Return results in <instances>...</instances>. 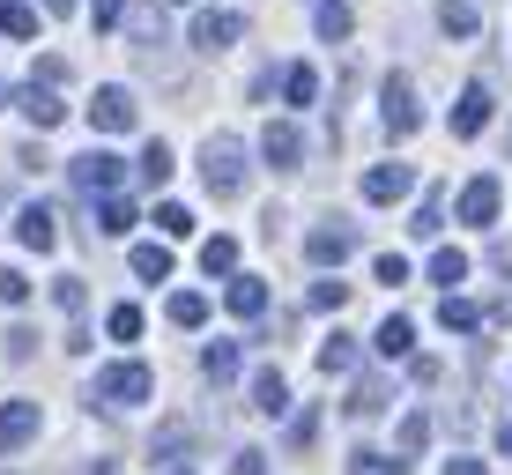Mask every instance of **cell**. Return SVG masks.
Returning a JSON list of instances; mask_svg holds the SVG:
<instances>
[{"instance_id":"1","label":"cell","mask_w":512,"mask_h":475,"mask_svg":"<svg viewBox=\"0 0 512 475\" xmlns=\"http://www.w3.org/2000/svg\"><path fill=\"white\" fill-rule=\"evenodd\" d=\"M201 186L216 193V201H238L245 193V142L238 134H208L201 142Z\"/></svg>"},{"instance_id":"2","label":"cell","mask_w":512,"mask_h":475,"mask_svg":"<svg viewBox=\"0 0 512 475\" xmlns=\"http://www.w3.org/2000/svg\"><path fill=\"white\" fill-rule=\"evenodd\" d=\"M156 394V372H149V364H104V372H97V386H90V401H104V409H141V401H149Z\"/></svg>"},{"instance_id":"3","label":"cell","mask_w":512,"mask_h":475,"mask_svg":"<svg viewBox=\"0 0 512 475\" xmlns=\"http://www.w3.org/2000/svg\"><path fill=\"white\" fill-rule=\"evenodd\" d=\"M134 119H141V112H134V90H119V82H104V90L90 97V127H97V134H127Z\"/></svg>"},{"instance_id":"4","label":"cell","mask_w":512,"mask_h":475,"mask_svg":"<svg viewBox=\"0 0 512 475\" xmlns=\"http://www.w3.org/2000/svg\"><path fill=\"white\" fill-rule=\"evenodd\" d=\"M379 112H386V134H394V142H409V134L423 127V112H416V90H409L401 75L379 90Z\"/></svg>"},{"instance_id":"5","label":"cell","mask_w":512,"mask_h":475,"mask_svg":"<svg viewBox=\"0 0 512 475\" xmlns=\"http://www.w3.org/2000/svg\"><path fill=\"white\" fill-rule=\"evenodd\" d=\"M15 104H23V119H30L38 134H52V127L67 119V104H60V82H38V75L23 82V97H15Z\"/></svg>"},{"instance_id":"6","label":"cell","mask_w":512,"mask_h":475,"mask_svg":"<svg viewBox=\"0 0 512 475\" xmlns=\"http://www.w3.org/2000/svg\"><path fill=\"white\" fill-rule=\"evenodd\" d=\"M67 171H75V186L90 193V201H97V193H112L119 179H127V164H119L112 149H90V156H75V164H67Z\"/></svg>"},{"instance_id":"7","label":"cell","mask_w":512,"mask_h":475,"mask_svg":"<svg viewBox=\"0 0 512 475\" xmlns=\"http://www.w3.org/2000/svg\"><path fill=\"white\" fill-rule=\"evenodd\" d=\"M349 253H357V231H349V223H320V231L305 238V260H312V268H342Z\"/></svg>"},{"instance_id":"8","label":"cell","mask_w":512,"mask_h":475,"mask_svg":"<svg viewBox=\"0 0 512 475\" xmlns=\"http://www.w3.org/2000/svg\"><path fill=\"white\" fill-rule=\"evenodd\" d=\"M498 201H505V186L490 179V171H483V179H468V186H461V223L490 231V223H498Z\"/></svg>"},{"instance_id":"9","label":"cell","mask_w":512,"mask_h":475,"mask_svg":"<svg viewBox=\"0 0 512 475\" xmlns=\"http://www.w3.org/2000/svg\"><path fill=\"white\" fill-rule=\"evenodd\" d=\"M260 156H268L275 171H297V164H305V134H297L290 119H268V134H260Z\"/></svg>"},{"instance_id":"10","label":"cell","mask_w":512,"mask_h":475,"mask_svg":"<svg viewBox=\"0 0 512 475\" xmlns=\"http://www.w3.org/2000/svg\"><path fill=\"white\" fill-rule=\"evenodd\" d=\"M15 238H23L30 253H52V245H60V216H52L45 201H30L23 216H15Z\"/></svg>"},{"instance_id":"11","label":"cell","mask_w":512,"mask_h":475,"mask_svg":"<svg viewBox=\"0 0 512 475\" xmlns=\"http://www.w3.org/2000/svg\"><path fill=\"white\" fill-rule=\"evenodd\" d=\"M409 186H416V171H409V164H372V171H364V201H372V208L401 201Z\"/></svg>"},{"instance_id":"12","label":"cell","mask_w":512,"mask_h":475,"mask_svg":"<svg viewBox=\"0 0 512 475\" xmlns=\"http://www.w3.org/2000/svg\"><path fill=\"white\" fill-rule=\"evenodd\" d=\"M38 438V401H8L0 409V453H23Z\"/></svg>"},{"instance_id":"13","label":"cell","mask_w":512,"mask_h":475,"mask_svg":"<svg viewBox=\"0 0 512 475\" xmlns=\"http://www.w3.org/2000/svg\"><path fill=\"white\" fill-rule=\"evenodd\" d=\"M483 127H490V90H483V82H468L461 104H453V134H461V142H475Z\"/></svg>"},{"instance_id":"14","label":"cell","mask_w":512,"mask_h":475,"mask_svg":"<svg viewBox=\"0 0 512 475\" xmlns=\"http://www.w3.org/2000/svg\"><path fill=\"white\" fill-rule=\"evenodd\" d=\"M238 15H216V8H208V15H193V45H201V52H231L238 45Z\"/></svg>"},{"instance_id":"15","label":"cell","mask_w":512,"mask_h":475,"mask_svg":"<svg viewBox=\"0 0 512 475\" xmlns=\"http://www.w3.org/2000/svg\"><path fill=\"white\" fill-rule=\"evenodd\" d=\"M253 409H260V416H282V409H290V379H282L275 364H268V372H253Z\"/></svg>"},{"instance_id":"16","label":"cell","mask_w":512,"mask_h":475,"mask_svg":"<svg viewBox=\"0 0 512 475\" xmlns=\"http://www.w3.org/2000/svg\"><path fill=\"white\" fill-rule=\"evenodd\" d=\"M231 312L238 320H260V312H268V283H260V275H231Z\"/></svg>"},{"instance_id":"17","label":"cell","mask_w":512,"mask_h":475,"mask_svg":"<svg viewBox=\"0 0 512 475\" xmlns=\"http://www.w3.org/2000/svg\"><path fill=\"white\" fill-rule=\"evenodd\" d=\"M438 327H446V334H475V327H490V312H475L468 297L446 290V305H438Z\"/></svg>"},{"instance_id":"18","label":"cell","mask_w":512,"mask_h":475,"mask_svg":"<svg viewBox=\"0 0 512 475\" xmlns=\"http://www.w3.org/2000/svg\"><path fill=\"white\" fill-rule=\"evenodd\" d=\"M97 231H104V238H127V231H134V201H119V193H97Z\"/></svg>"},{"instance_id":"19","label":"cell","mask_w":512,"mask_h":475,"mask_svg":"<svg viewBox=\"0 0 512 475\" xmlns=\"http://www.w3.org/2000/svg\"><path fill=\"white\" fill-rule=\"evenodd\" d=\"M409 231H416V238H438V231H446V193H438V186H431V193H423V201H416Z\"/></svg>"},{"instance_id":"20","label":"cell","mask_w":512,"mask_h":475,"mask_svg":"<svg viewBox=\"0 0 512 475\" xmlns=\"http://www.w3.org/2000/svg\"><path fill=\"white\" fill-rule=\"evenodd\" d=\"M312 23H320L327 45H342L349 30H357V15H349V0H320V15H312Z\"/></svg>"},{"instance_id":"21","label":"cell","mask_w":512,"mask_h":475,"mask_svg":"<svg viewBox=\"0 0 512 475\" xmlns=\"http://www.w3.org/2000/svg\"><path fill=\"white\" fill-rule=\"evenodd\" d=\"M431 283H438V290H461V283H468V253H461V245L431 253Z\"/></svg>"},{"instance_id":"22","label":"cell","mask_w":512,"mask_h":475,"mask_svg":"<svg viewBox=\"0 0 512 475\" xmlns=\"http://www.w3.org/2000/svg\"><path fill=\"white\" fill-rule=\"evenodd\" d=\"M372 349H379V357H409V349H416V327L394 312V320H386V327L372 334Z\"/></svg>"},{"instance_id":"23","label":"cell","mask_w":512,"mask_h":475,"mask_svg":"<svg viewBox=\"0 0 512 475\" xmlns=\"http://www.w3.org/2000/svg\"><path fill=\"white\" fill-rule=\"evenodd\" d=\"M312 97H320V75H312L305 60H297V67H282V104H312Z\"/></svg>"},{"instance_id":"24","label":"cell","mask_w":512,"mask_h":475,"mask_svg":"<svg viewBox=\"0 0 512 475\" xmlns=\"http://www.w3.org/2000/svg\"><path fill=\"white\" fill-rule=\"evenodd\" d=\"M349 364H357V342H349V334H327V342H320V372H327V379H342Z\"/></svg>"},{"instance_id":"25","label":"cell","mask_w":512,"mask_h":475,"mask_svg":"<svg viewBox=\"0 0 512 475\" xmlns=\"http://www.w3.org/2000/svg\"><path fill=\"white\" fill-rule=\"evenodd\" d=\"M0 38H38V8H23V0H0Z\"/></svg>"},{"instance_id":"26","label":"cell","mask_w":512,"mask_h":475,"mask_svg":"<svg viewBox=\"0 0 512 475\" xmlns=\"http://www.w3.org/2000/svg\"><path fill=\"white\" fill-rule=\"evenodd\" d=\"M423 446H431V416H401V431H394V453H401V461H409V453H423Z\"/></svg>"},{"instance_id":"27","label":"cell","mask_w":512,"mask_h":475,"mask_svg":"<svg viewBox=\"0 0 512 475\" xmlns=\"http://www.w3.org/2000/svg\"><path fill=\"white\" fill-rule=\"evenodd\" d=\"M201 372L216 379V386H223V379H238V342H208V349H201Z\"/></svg>"},{"instance_id":"28","label":"cell","mask_w":512,"mask_h":475,"mask_svg":"<svg viewBox=\"0 0 512 475\" xmlns=\"http://www.w3.org/2000/svg\"><path fill=\"white\" fill-rule=\"evenodd\" d=\"M134 275L141 283H171V253L164 245H134Z\"/></svg>"},{"instance_id":"29","label":"cell","mask_w":512,"mask_h":475,"mask_svg":"<svg viewBox=\"0 0 512 475\" xmlns=\"http://www.w3.org/2000/svg\"><path fill=\"white\" fill-rule=\"evenodd\" d=\"M201 268H208V283H216V275H231V268H238V238H208V245H201Z\"/></svg>"},{"instance_id":"30","label":"cell","mask_w":512,"mask_h":475,"mask_svg":"<svg viewBox=\"0 0 512 475\" xmlns=\"http://www.w3.org/2000/svg\"><path fill=\"white\" fill-rule=\"evenodd\" d=\"M438 30L446 38H475V8L468 0H438Z\"/></svg>"},{"instance_id":"31","label":"cell","mask_w":512,"mask_h":475,"mask_svg":"<svg viewBox=\"0 0 512 475\" xmlns=\"http://www.w3.org/2000/svg\"><path fill=\"white\" fill-rule=\"evenodd\" d=\"M164 38H171V30H164V8H134V45H141V52H156Z\"/></svg>"},{"instance_id":"32","label":"cell","mask_w":512,"mask_h":475,"mask_svg":"<svg viewBox=\"0 0 512 475\" xmlns=\"http://www.w3.org/2000/svg\"><path fill=\"white\" fill-rule=\"evenodd\" d=\"M349 475H409V468H401L394 453H372V446H357V453H349Z\"/></svg>"},{"instance_id":"33","label":"cell","mask_w":512,"mask_h":475,"mask_svg":"<svg viewBox=\"0 0 512 475\" xmlns=\"http://www.w3.org/2000/svg\"><path fill=\"white\" fill-rule=\"evenodd\" d=\"M208 320V297L201 290H179V297H171V327H201Z\"/></svg>"},{"instance_id":"34","label":"cell","mask_w":512,"mask_h":475,"mask_svg":"<svg viewBox=\"0 0 512 475\" xmlns=\"http://www.w3.org/2000/svg\"><path fill=\"white\" fill-rule=\"evenodd\" d=\"M156 231H164V238H186V231H193V208H186V201H164V208H156Z\"/></svg>"},{"instance_id":"35","label":"cell","mask_w":512,"mask_h":475,"mask_svg":"<svg viewBox=\"0 0 512 475\" xmlns=\"http://www.w3.org/2000/svg\"><path fill=\"white\" fill-rule=\"evenodd\" d=\"M386 409V386L379 379H357V394H349V416H379Z\"/></svg>"},{"instance_id":"36","label":"cell","mask_w":512,"mask_h":475,"mask_svg":"<svg viewBox=\"0 0 512 475\" xmlns=\"http://www.w3.org/2000/svg\"><path fill=\"white\" fill-rule=\"evenodd\" d=\"M104 334H112V342H134V334H141V312H134V305H112V312H104Z\"/></svg>"},{"instance_id":"37","label":"cell","mask_w":512,"mask_h":475,"mask_svg":"<svg viewBox=\"0 0 512 475\" xmlns=\"http://www.w3.org/2000/svg\"><path fill=\"white\" fill-rule=\"evenodd\" d=\"M141 179H149V186H164V179H171V149H164V142L141 149Z\"/></svg>"},{"instance_id":"38","label":"cell","mask_w":512,"mask_h":475,"mask_svg":"<svg viewBox=\"0 0 512 475\" xmlns=\"http://www.w3.org/2000/svg\"><path fill=\"white\" fill-rule=\"evenodd\" d=\"M52 305H60V312H82V305H90V290H82V275H60V283H52Z\"/></svg>"},{"instance_id":"39","label":"cell","mask_w":512,"mask_h":475,"mask_svg":"<svg viewBox=\"0 0 512 475\" xmlns=\"http://www.w3.org/2000/svg\"><path fill=\"white\" fill-rule=\"evenodd\" d=\"M30 297V275L23 268H0V305H23Z\"/></svg>"},{"instance_id":"40","label":"cell","mask_w":512,"mask_h":475,"mask_svg":"<svg viewBox=\"0 0 512 475\" xmlns=\"http://www.w3.org/2000/svg\"><path fill=\"white\" fill-rule=\"evenodd\" d=\"M349 305V283H320L312 290V312H342Z\"/></svg>"},{"instance_id":"41","label":"cell","mask_w":512,"mask_h":475,"mask_svg":"<svg viewBox=\"0 0 512 475\" xmlns=\"http://www.w3.org/2000/svg\"><path fill=\"white\" fill-rule=\"evenodd\" d=\"M231 475H268V453H260V446H238V453H231Z\"/></svg>"},{"instance_id":"42","label":"cell","mask_w":512,"mask_h":475,"mask_svg":"<svg viewBox=\"0 0 512 475\" xmlns=\"http://www.w3.org/2000/svg\"><path fill=\"white\" fill-rule=\"evenodd\" d=\"M372 275H379L386 290H394V283H409V260H401V253H379V268H372Z\"/></svg>"},{"instance_id":"43","label":"cell","mask_w":512,"mask_h":475,"mask_svg":"<svg viewBox=\"0 0 512 475\" xmlns=\"http://www.w3.org/2000/svg\"><path fill=\"white\" fill-rule=\"evenodd\" d=\"M119 15H127V0H90V23H97V30H112Z\"/></svg>"},{"instance_id":"44","label":"cell","mask_w":512,"mask_h":475,"mask_svg":"<svg viewBox=\"0 0 512 475\" xmlns=\"http://www.w3.org/2000/svg\"><path fill=\"white\" fill-rule=\"evenodd\" d=\"M438 475H490V468H483V461H468V453H453V461L438 468Z\"/></svg>"},{"instance_id":"45","label":"cell","mask_w":512,"mask_h":475,"mask_svg":"<svg viewBox=\"0 0 512 475\" xmlns=\"http://www.w3.org/2000/svg\"><path fill=\"white\" fill-rule=\"evenodd\" d=\"M45 15H75V0H45Z\"/></svg>"},{"instance_id":"46","label":"cell","mask_w":512,"mask_h":475,"mask_svg":"<svg viewBox=\"0 0 512 475\" xmlns=\"http://www.w3.org/2000/svg\"><path fill=\"white\" fill-rule=\"evenodd\" d=\"M498 446H505V461H512V416H505V431H498Z\"/></svg>"},{"instance_id":"47","label":"cell","mask_w":512,"mask_h":475,"mask_svg":"<svg viewBox=\"0 0 512 475\" xmlns=\"http://www.w3.org/2000/svg\"><path fill=\"white\" fill-rule=\"evenodd\" d=\"M0 104H8V82H0Z\"/></svg>"},{"instance_id":"48","label":"cell","mask_w":512,"mask_h":475,"mask_svg":"<svg viewBox=\"0 0 512 475\" xmlns=\"http://www.w3.org/2000/svg\"><path fill=\"white\" fill-rule=\"evenodd\" d=\"M0 475H15V468H0Z\"/></svg>"},{"instance_id":"49","label":"cell","mask_w":512,"mask_h":475,"mask_svg":"<svg viewBox=\"0 0 512 475\" xmlns=\"http://www.w3.org/2000/svg\"><path fill=\"white\" fill-rule=\"evenodd\" d=\"M179 475H193V468H179Z\"/></svg>"}]
</instances>
